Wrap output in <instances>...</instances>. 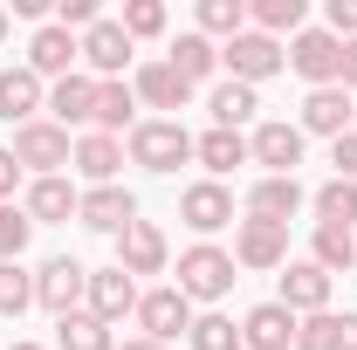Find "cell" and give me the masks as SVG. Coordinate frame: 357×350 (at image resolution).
I'll return each instance as SVG.
<instances>
[{
  "label": "cell",
  "mask_w": 357,
  "mask_h": 350,
  "mask_svg": "<svg viewBox=\"0 0 357 350\" xmlns=\"http://www.w3.org/2000/svg\"><path fill=\"white\" fill-rule=\"evenodd\" d=\"M117 28H124V35H165V7H158V0H124V14H117Z\"/></svg>",
  "instance_id": "74e56055"
},
{
  "label": "cell",
  "mask_w": 357,
  "mask_h": 350,
  "mask_svg": "<svg viewBox=\"0 0 357 350\" xmlns=\"http://www.w3.org/2000/svg\"><path fill=\"white\" fill-rule=\"evenodd\" d=\"M199 35L213 42H234V35H248V0H199Z\"/></svg>",
  "instance_id": "d6a6232c"
},
{
  "label": "cell",
  "mask_w": 357,
  "mask_h": 350,
  "mask_svg": "<svg viewBox=\"0 0 357 350\" xmlns=\"http://www.w3.org/2000/svg\"><path fill=\"white\" fill-rule=\"evenodd\" d=\"M351 117H357V110H351V89H337V83L303 96V137L316 131V137H330V144H337V137L351 131Z\"/></svg>",
  "instance_id": "d6986e66"
},
{
  "label": "cell",
  "mask_w": 357,
  "mask_h": 350,
  "mask_svg": "<svg viewBox=\"0 0 357 350\" xmlns=\"http://www.w3.org/2000/svg\"><path fill=\"white\" fill-rule=\"evenodd\" d=\"M124 350H165V344H151V337H131V344H124Z\"/></svg>",
  "instance_id": "ee69618b"
},
{
  "label": "cell",
  "mask_w": 357,
  "mask_h": 350,
  "mask_svg": "<svg viewBox=\"0 0 357 350\" xmlns=\"http://www.w3.org/2000/svg\"><path fill=\"white\" fill-rule=\"evenodd\" d=\"M42 110H48V83L28 69V62H21V69H0V124L21 131V124H35Z\"/></svg>",
  "instance_id": "9c48e42d"
},
{
  "label": "cell",
  "mask_w": 357,
  "mask_h": 350,
  "mask_svg": "<svg viewBox=\"0 0 357 350\" xmlns=\"http://www.w3.org/2000/svg\"><path fill=\"white\" fill-rule=\"evenodd\" d=\"M69 165H76L89 185H117V165H124V137H103V131L76 137V158H69Z\"/></svg>",
  "instance_id": "44dd1931"
},
{
  "label": "cell",
  "mask_w": 357,
  "mask_h": 350,
  "mask_svg": "<svg viewBox=\"0 0 357 350\" xmlns=\"http://www.w3.org/2000/svg\"><path fill=\"white\" fill-rule=\"evenodd\" d=\"M76 206H83V192H76L69 178H35V185H28V199H21V213L35 220V227H55V220H76Z\"/></svg>",
  "instance_id": "ffe728a7"
},
{
  "label": "cell",
  "mask_w": 357,
  "mask_h": 350,
  "mask_svg": "<svg viewBox=\"0 0 357 350\" xmlns=\"http://www.w3.org/2000/svg\"><path fill=\"white\" fill-rule=\"evenodd\" d=\"M234 268H289V227L241 220L234 227Z\"/></svg>",
  "instance_id": "52a82bcc"
},
{
  "label": "cell",
  "mask_w": 357,
  "mask_h": 350,
  "mask_svg": "<svg viewBox=\"0 0 357 350\" xmlns=\"http://www.w3.org/2000/svg\"><path fill=\"white\" fill-rule=\"evenodd\" d=\"M14 185H21V158H14V151H0V206L14 199Z\"/></svg>",
  "instance_id": "60d3db41"
},
{
  "label": "cell",
  "mask_w": 357,
  "mask_h": 350,
  "mask_svg": "<svg viewBox=\"0 0 357 350\" xmlns=\"http://www.w3.org/2000/svg\"><path fill=\"white\" fill-rule=\"evenodd\" d=\"M337 62H344V42H337L330 28H303V35L289 42V69H296L310 89H330V83H337Z\"/></svg>",
  "instance_id": "8992f818"
},
{
  "label": "cell",
  "mask_w": 357,
  "mask_h": 350,
  "mask_svg": "<svg viewBox=\"0 0 357 350\" xmlns=\"http://www.w3.org/2000/svg\"><path fill=\"white\" fill-rule=\"evenodd\" d=\"M220 62H227V76H234V83L261 89L268 76H275V69L289 62V55H282V42H275V35H255V28H248V35L220 42Z\"/></svg>",
  "instance_id": "5b68a950"
},
{
  "label": "cell",
  "mask_w": 357,
  "mask_h": 350,
  "mask_svg": "<svg viewBox=\"0 0 357 350\" xmlns=\"http://www.w3.org/2000/svg\"><path fill=\"white\" fill-rule=\"evenodd\" d=\"M275 303L289 309V316H323V309H330V275H323L316 261H289V268H282V296H275Z\"/></svg>",
  "instance_id": "9a60e30c"
},
{
  "label": "cell",
  "mask_w": 357,
  "mask_h": 350,
  "mask_svg": "<svg viewBox=\"0 0 357 350\" xmlns=\"http://www.w3.org/2000/svg\"><path fill=\"white\" fill-rule=\"evenodd\" d=\"M76 42H83V62H89L96 83H117V76H124V62H131V35H124L117 21H96V28L76 35Z\"/></svg>",
  "instance_id": "2e32d148"
},
{
  "label": "cell",
  "mask_w": 357,
  "mask_h": 350,
  "mask_svg": "<svg viewBox=\"0 0 357 350\" xmlns=\"http://www.w3.org/2000/svg\"><path fill=\"white\" fill-rule=\"evenodd\" d=\"M7 151L21 158V172H35V178H62V165L76 158V144H69V131H62L55 117H35V124H21Z\"/></svg>",
  "instance_id": "3957f363"
},
{
  "label": "cell",
  "mask_w": 357,
  "mask_h": 350,
  "mask_svg": "<svg viewBox=\"0 0 357 350\" xmlns=\"http://www.w3.org/2000/svg\"><path fill=\"white\" fill-rule=\"evenodd\" d=\"M165 62H172L178 76H185V83L199 89L206 76H213V69H220V48H213L206 35H199V28H192V35H178V42H172V55H165Z\"/></svg>",
  "instance_id": "484cf974"
},
{
  "label": "cell",
  "mask_w": 357,
  "mask_h": 350,
  "mask_svg": "<svg viewBox=\"0 0 357 350\" xmlns=\"http://www.w3.org/2000/svg\"><path fill=\"white\" fill-rule=\"evenodd\" d=\"M28 234H35V220H28L21 206H14V199H7V206H0V261H21Z\"/></svg>",
  "instance_id": "8d00e7d4"
},
{
  "label": "cell",
  "mask_w": 357,
  "mask_h": 350,
  "mask_svg": "<svg viewBox=\"0 0 357 350\" xmlns=\"http://www.w3.org/2000/svg\"><path fill=\"white\" fill-rule=\"evenodd\" d=\"M330 165H337V178H357V131H344L330 144Z\"/></svg>",
  "instance_id": "ab89813d"
},
{
  "label": "cell",
  "mask_w": 357,
  "mask_h": 350,
  "mask_svg": "<svg viewBox=\"0 0 357 350\" xmlns=\"http://www.w3.org/2000/svg\"><path fill=\"white\" fill-rule=\"evenodd\" d=\"M83 296H89V268L76 261V254H48V261L35 268V303H42L55 323H62V316H76Z\"/></svg>",
  "instance_id": "277c9868"
},
{
  "label": "cell",
  "mask_w": 357,
  "mask_h": 350,
  "mask_svg": "<svg viewBox=\"0 0 357 350\" xmlns=\"http://www.w3.org/2000/svg\"><path fill=\"white\" fill-rule=\"evenodd\" d=\"M76 62H83V42H76L69 28L42 21V28H35V42H28V69H35L42 83H48V76L62 83V76H76Z\"/></svg>",
  "instance_id": "8fae6325"
},
{
  "label": "cell",
  "mask_w": 357,
  "mask_h": 350,
  "mask_svg": "<svg viewBox=\"0 0 357 350\" xmlns=\"http://www.w3.org/2000/svg\"><path fill=\"white\" fill-rule=\"evenodd\" d=\"M14 350H42V344H14Z\"/></svg>",
  "instance_id": "bcb514c9"
},
{
  "label": "cell",
  "mask_w": 357,
  "mask_h": 350,
  "mask_svg": "<svg viewBox=\"0 0 357 350\" xmlns=\"http://www.w3.org/2000/svg\"><path fill=\"white\" fill-rule=\"evenodd\" d=\"M303 199H310V192H303L296 178H255V192H248V220H275V227H289Z\"/></svg>",
  "instance_id": "7402d4cb"
},
{
  "label": "cell",
  "mask_w": 357,
  "mask_h": 350,
  "mask_svg": "<svg viewBox=\"0 0 357 350\" xmlns=\"http://www.w3.org/2000/svg\"><path fill=\"white\" fill-rule=\"evenodd\" d=\"M337 89H357V42H344V62H337Z\"/></svg>",
  "instance_id": "b9f144b4"
},
{
  "label": "cell",
  "mask_w": 357,
  "mask_h": 350,
  "mask_svg": "<svg viewBox=\"0 0 357 350\" xmlns=\"http://www.w3.org/2000/svg\"><path fill=\"white\" fill-rule=\"evenodd\" d=\"M83 309L96 316V323H124V316H137V282L124 275V268H96Z\"/></svg>",
  "instance_id": "7c38bea8"
},
{
  "label": "cell",
  "mask_w": 357,
  "mask_h": 350,
  "mask_svg": "<svg viewBox=\"0 0 357 350\" xmlns=\"http://www.w3.org/2000/svg\"><path fill=\"white\" fill-rule=\"evenodd\" d=\"M316 206V227H357V178H330L310 192Z\"/></svg>",
  "instance_id": "4316f807"
},
{
  "label": "cell",
  "mask_w": 357,
  "mask_h": 350,
  "mask_svg": "<svg viewBox=\"0 0 357 350\" xmlns=\"http://www.w3.org/2000/svg\"><path fill=\"white\" fill-rule=\"evenodd\" d=\"M296 323L303 316H289L282 303H255L241 316V350H289L296 344Z\"/></svg>",
  "instance_id": "ac0fdd59"
},
{
  "label": "cell",
  "mask_w": 357,
  "mask_h": 350,
  "mask_svg": "<svg viewBox=\"0 0 357 350\" xmlns=\"http://www.w3.org/2000/svg\"><path fill=\"white\" fill-rule=\"evenodd\" d=\"M248 158L268 165V178H296V165H303V124H255Z\"/></svg>",
  "instance_id": "ba28073f"
},
{
  "label": "cell",
  "mask_w": 357,
  "mask_h": 350,
  "mask_svg": "<svg viewBox=\"0 0 357 350\" xmlns=\"http://www.w3.org/2000/svg\"><path fill=\"white\" fill-rule=\"evenodd\" d=\"M296 350H344V316H303L296 323Z\"/></svg>",
  "instance_id": "e575fe53"
},
{
  "label": "cell",
  "mask_w": 357,
  "mask_h": 350,
  "mask_svg": "<svg viewBox=\"0 0 357 350\" xmlns=\"http://www.w3.org/2000/svg\"><path fill=\"white\" fill-rule=\"evenodd\" d=\"M0 42H7V7H0Z\"/></svg>",
  "instance_id": "f6af8a7d"
},
{
  "label": "cell",
  "mask_w": 357,
  "mask_h": 350,
  "mask_svg": "<svg viewBox=\"0 0 357 350\" xmlns=\"http://www.w3.org/2000/svg\"><path fill=\"white\" fill-rule=\"evenodd\" d=\"M303 14H310L303 0H255V7H248V28L282 42V35H303Z\"/></svg>",
  "instance_id": "f546056e"
},
{
  "label": "cell",
  "mask_w": 357,
  "mask_h": 350,
  "mask_svg": "<svg viewBox=\"0 0 357 350\" xmlns=\"http://www.w3.org/2000/svg\"><path fill=\"white\" fill-rule=\"evenodd\" d=\"M55 344H62V350H117V344H110V323H96L89 309H76V316L55 323Z\"/></svg>",
  "instance_id": "1f68e13d"
},
{
  "label": "cell",
  "mask_w": 357,
  "mask_h": 350,
  "mask_svg": "<svg viewBox=\"0 0 357 350\" xmlns=\"http://www.w3.org/2000/svg\"><path fill=\"white\" fill-rule=\"evenodd\" d=\"M131 89H137V103H151V110H185V96H192V83L178 76L172 62H144Z\"/></svg>",
  "instance_id": "603a6c76"
},
{
  "label": "cell",
  "mask_w": 357,
  "mask_h": 350,
  "mask_svg": "<svg viewBox=\"0 0 357 350\" xmlns=\"http://www.w3.org/2000/svg\"><path fill=\"white\" fill-rule=\"evenodd\" d=\"M178 220L192 234H220V227H234V192H227L220 178H199V185L178 192Z\"/></svg>",
  "instance_id": "30bf717a"
},
{
  "label": "cell",
  "mask_w": 357,
  "mask_h": 350,
  "mask_svg": "<svg viewBox=\"0 0 357 350\" xmlns=\"http://www.w3.org/2000/svg\"><path fill=\"white\" fill-rule=\"evenodd\" d=\"M137 323H144L151 344H172V337L192 330V303L178 289H151V296H137Z\"/></svg>",
  "instance_id": "4fadbf2b"
},
{
  "label": "cell",
  "mask_w": 357,
  "mask_h": 350,
  "mask_svg": "<svg viewBox=\"0 0 357 350\" xmlns=\"http://www.w3.org/2000/svg\"><path fill=\"white\" fill-rule=\"evenodd\" d=\"M330 35L337 42H357V0H330Z\"/></svg>",
  "instance_id": "f35d334b"
},
{
  "label": "cell",
  "mask_w": 357,
  "mask_h": 350,
  "mask_svg": "<svg viewBox=\"0 0 357 350\" xmlns=\"http://www.w3.org/2000/svg\"><path fill=\"white\" fill-rule=\"evenodd\" d=\"M76 220H83L89 234H124V227L137 220V199L124 192V185H89L83 206H76Z\"/></svg>",
  "instance_id": "e0dca14e"
},
{
  "label": "cell",
  "mask_w": 357,
  "mask_h": 350,
  "mask_svg": "<svg viewBox=\"0 0 357 350\" xmlns=\"http://www.w3.org/2000/svg\"><path fill=\"white\" fill-rule=\"evenodd\" d=\"M206 110H213V124H220V131H241V124L261 110V96H255L248 83H234V76H227V83L206 96Z\"/></svg>",
  "instance_id": "f1b7e54d"
},
{
  "label": "cell",
  "mask_w": 357,
  "mask_h": 350,
  "mask_svg": "<svg viewBox=\"0 0 357 350\" xmlns=\"http://www.w3.org/2000/svg\"><path fill=\"white\" fill-rule=\"evenodd\" d=\"M185 344L192 350H241V330H234V316H192Z\"/></svg>",
  "instance_id": "836d02e7"
},
{
  "label": "cell",
  "mask_w": 357,
  "mask_h": 350,
  "mask_svg": "<svg viewBox=\"0 0 357 350\" xmlns=\"http://www.w3.org/2000/svg\"><path fill=\"white\" fill-rule=\"evenodd\" d=\"M185 158H192V131L178 117H144V124H131V165H144V172H178Z\"/></svg>",
  "instance_id": "7a4b0ae2"
},
{
  "label": "cell",
  "mask_w": 357,
  "mask_h": 350,
  "mask_svg": "<svg viewBox=\"0 0 357 350\" xmlns=\"http://www.w3.org/2000/svg\"><path fill=\"white\" fill-rule=\"evenodd\" d=\"M48 110H55V124L69 131V124H89V110H96V76H62V83L48 89Z\"/></svg>",
  "instance_id": "cb8c5ba5"
},
{
  "label": "cell",
  "mask_w": 357,
  "mask_h": 350,
  "mask_svg": "<svg viewBox=\"0 0 357 350\" xmlns=\"http://www.w3.org/2000/svg\"><path fill=\"white\" fill-rule=\"evenodd\" d=\"M28 303H35V275L21 261H0V316H21Z\"/></svg>",
  "instance_id": "d590c367"
},
{
  "label": "cell",
  "mask_w": 357,
  "mask_h": 350,
  "mask_svg": "<svg viewBox=\"0 0 357 350\" xmlns=\"http://www.w3.org/2000/svg\"><path fill=\"white\" fill-rule=\"evenodd\" d=\"M131 110H137V89L131 83H96V110H89V124L103 137H117L124 124H131Z\"/></svg>",
  "instance_id": "83f0119b"
},
{
  "label": "cell",
  "mask_w": 357,
  "mask_h": 350,
  "mask_svg": "<svg viewBox=\"0 0 357 350\" xmlns=\"http://www.w3.org/2000/svg\"><path fill=\"white\" fill-rule=\"evenodd\" d=\"M310 261L323 268V275H337V268H357V234H351V227H316Z\"/></svg>",
  "instance_id": "4dcf8cb0"
},
{
  "label": "cell",
  "mask_w": 357,
  "mask_h": 350,
  "mask_svg": "<svg viewBox=\"0 0 357 350\" xmlns=\"http://www.w3.org/2000/svg\"><path fill=\"white\" fill-rule=\"evenodd\" d=\"M192 158H199V165H206L213 178H227L234 165H248V137H241V131H220V124H213L206 137H192Z\"/></svg>",
  "instance_id": "d4e9b609"
},
{
  "label": "cell",
  "mask_w": 357,
  "mask_h": 350,
  "mask_svg": "<svg viewBox=\"0 0 357 350\" xmlns=\"http://www.w3.org/2000/svg\"><path fill=\"white\" fill-rule=\"evenodd\" d=\"M185 303H220L227 289H234V254L213 248V241H192L185 254H178V282H172Z\"/></svg>",
  "instance_id": "6da1fadb"
},
{
  "label": "cell",
  "mask_w": 357,
  "mask_h": 350,
  "mask_svg": "<svg viewBox=\"0 0 357 350\" xmlns=\"http://www.w3.org/2000/svg\"><path fill=\"white\" fill-rule=\"evenodd\" d=\"M165 254H172V248H165V234H158V227H151V220H131V227H124V234H117V268H124V275H165Z\"/></svg>",
  "instance_id": "5bb4252c"
},
{
  "label": "cell",
  "mask_w": 357,
  "mask_h": 350,
  "mask_svg": "<svg viewBox=\"0 0 357 350\" xmlns=\"http://www.w3.org/2000/svg\"><path fill=\"white\" fill-rule=\"evenodd\" d=\"M344 350H357V309L344 316Z\"/></svg>",
  "instance_id": "7bdbcfd3"
}]
</instances>
